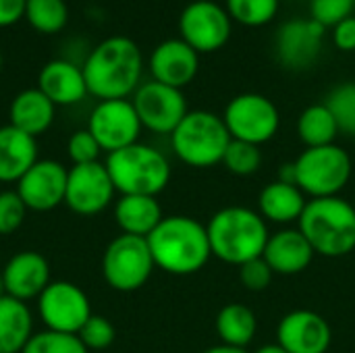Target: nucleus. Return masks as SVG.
<instances>
[{"instance_id": "1", "label": "nucleus", "mask_w": 355, "mask_h": 353, "mask_svg": "<svg viewBox=\"0 0 355 353\" xmlns=\"http://www.w3.org/2000/svg\"><path fill=\"white\" fill-rule=\"evenodd\" d=\"M87 92L98 100H123L135 94L144 73L139 46L127 35L102 40L83 60Z\"/></svg>"}, {"instance_id": "2", "label": "nucleus", "mask_w": 355, "mask_h": 353, "mask_svg": "<svg viewBox=\"0 0 355 353\" xmlns=\"http://www.w3.org/2000/svg\"><path fill=\"white\" fill-rule=\"evenodd\" d=\"M146 239L156 268L168 275L200 273L212 258L206 225L191 216H164Z\"/></svg>"}, {"instance_id": "3", "label": "nucleus", "mask_w": 355, "mask_h": 353, "mask_svg": "<svg viewBox=\"0 0 355 353\" xmlns=\"http://www.w3.org/2000/svg\"><path fill=\"white\" fill-rule=\"evenodd\" d=\"M210 252L214 258L241 266L264 254L268 243V225L260 212L245 206H227L206 225Z\"/></svg>"}, {"instance_id": "4", "label": "nucleus", "mask_w": 355, "mask_h": 353, "mask_svg": "<svg viewBox=\"0 0 355 353\" xmlns=\"http://www.w3.org/2000/svg\"><path fill=\"white\" fill-rule=\"evenodd\" d=\"M297 225L314 254L341 258L355 250V208L339 196L308 200Z\"/></svg>"}, {"instance_id": "5", "label": "nucleus", "mask_w": 355, "mask_h": 353, "mask_svg": "<svg viewBox=\"0 0 355 353\" xmlns=\"http://www.w3.org/2000/svg\"><path fill=\"white\" fill-rule=\"evenodd\" d=\"M106 171L114 189L121 196H158L171 181L168 158L148 146L131 144L123 150L110 152L106 158Z\"/></svg>"}, {"instance_id": "6", "label": "nucleus", "mask_w": 355, "mask_h": 353, "mask_svg": "<svg viewBox=\"0 0 355 353\" xmlns=\"http://www.w3.org/2000/svg\"><path fill=\"white\" fill-rule=\"evenodd\" d=\"M231 135L223 117L210 110H189L171 133L175 156L193 169H210L223 162Z\"/></svg>"}, {"instance_id": "7", "label": "nucleus", "mask_w": 355, "mask_h": 353, "mask_svg": "<svg viewBox=\"0 0 355 353\" xmlns=\"http://www.w3.org/2000/svg\"><path fill=\"white\" fill-rule=\"evenodd\" d=\"M295 166V185L306 193V198H335L339 196L352 179V158L337 146L306 148Z\"/></svg>"}, {"instance_id": "8", "label": "nucleus", "mask_w": 355, "mask_h": 353, "mask_svg": "<svg viewBox=\"0 0 355 353\" xmlns=\"http://www.w3.org/2000/svg\"><path fill=\"white\" fill-rule=\"evenodd\" d=\"M156 264L146 237L125 235L114 237L102 258V275L110 289L131 293L141 289L152 277Z\"/></svg>"}, {"instance_id": "9", "label": "nucleus", "mask_w": 355, "mask_h": 353, "mask_svg": "<svg viewBox=\"0 0 355 353\" xmlns=\"http://www.w3.org/2000/svg\"><path fill=\"white\" fill-rule=\"evenodd\" d=\"M223 121L231 139L248 141L254 146L270 141L281 127V114L277 104L256 92L235 96L227 104Z\"/></svg>"}, {"instance_id": "10", "label": "nucleus", "mask_w": 355, "mask_h": 353, "mask_svg": "<svg viewBox=\"0 0 355 353\" xmlns=\"http://www.w3.org/2000/svg\"><path fill=\"white\" fill-rule=\"evenodd\" d=\"M231 17L214 0H193L179 17V33L198 54L220 50L231 37Z\"/></svg>"}, {"instance_id": "11", "label": "nucleus", "mask_w": 355, "mask_h": 353, "mask_svg": "<svg viewBox=\"0 0 355 353\" xmlns=\"http://www.w3.org/2000/svg\"><path fill=\"white\" fill-rule=\"evenodd\" d=\"M37 316L48 331L77 335L92 316L89 298L71 281H52L37 298Z\"/></svg>"}, {"instance_id": "12", "label": "nucleus", "mask_w": 355, "mask_h": 353, "mask_svg": "<svg viewBox=\"0 0 355 353\" xmlns=\"http://www.w3.org/2000/svg\"><path fill=\"white\" fill-rule=\"evenodd\" d=\"M131 102L141 121V127L160 135H171L189 112L181 89L158 83L154 79L141 83L135 89Z\"/></svg>"}, {"instance_id": "13", "label": "nucleus", "mask_w": 355, "mask_h": 353, "mask_svg": "<svg viewBox=\"0 0 355 353\" xmlns=\"http://www.w3.org/2000/svg\"><path fill=\"white\" fill-rule=\"evenodd\" d=\"M141 121L129 98L100 100L87 121V131L96 137L104 152H116L131 144H137L141 133Z\"/></svg>"}, {"instance_id": "14", "label": "nucleus", "mask_w": 355, "mask_h": 353, "mask_svg": "<svg viewBox=\"0 0 355 353\" xmlns=\"http://www.w3.org/2000/svg\"><path fill=\"white\" fill-rule=\"evenodd\" d=\"M114 185L104 162L73 164L67 175L64 204L81 216L104 212L114 200Z\"/></svg>"}, {"instance_id": "15", "label": "nucleus", "mask_w": 355, "mask_h": 353, "mask_svg": "<svg viewBox=\"0 0 355 353\" xmlns=\"http://www.w3.org/2000/svg\"><path fill=\"white\" fill-rule=\"evenodd\" d=\"M324 31L327 29L314 19L285 21L275 37L277 60L289 71L310 69L322 52Z\"/></svg>"}, {"instance_id": "16", "label": "nucleus", "mask_w": 355, "mask_h": 353, "mask_svg": "<svg viewBox=\"0 0 355 353\" xmlns=\"http://www.w3.org/2000/svg\"><path fill=\"white\" fill-rule=\"evenodd\" d=\"M69 169L58 160H37L19 181L15 191L33 212L54 210L64 202Z\"/></svg>"}, {"instance_id": "17", "label": "nucleus", "mask_w": 355, "mask_h": 353, "mask_svg": "<svg viewBox=\"0 0 355 353\" xmlns=\"http://www.w3.org/2000/svg\"><path fill=\"white\" fill-rule=\"evenodd\" d=\"M333 331L318 312L293 310L277 327V343L289 353H327Z\"/></svg>"}, {"instance_id": "18", "label": "nucleus", "mask_w": 355, "mask_h": 353, "mask_svg": "<svg viewBox=\"0 0 355 353\" xmlns=\"http://www.w3.org/2000/svg\"><path fill=\"white\" fill-rule=\"evenodd\" d=\"M148 67L154 81L181 89L196 79L200 69V54L181 37H171L152 50Z\"/></svg>"}, {"instance_id": "19", "label": "nucleus", "mask_w": 355, "mask_h": 353, "mask_svg": "<svg viewBox=\"0 0 355 353\" xmlns=\"http://www.w3.org/2000/svg\"><path fill=\"white\" fill-rule=\"evenodd\" d=\"M2 279L6 295L19 302H31L42 295V291L52 283L50 264L40 252H19L2 268Z\"/></svg>"}, {"instance_id": "20", "label": "nucleus", "mask_w": 355, "mask_h": 353, "mask_svg": "<svg viewBox=\"0 0 355 353\" xmlns=\"http://www.w3.org/2000/svg\"><path fill=\"white\" fill-rule=\"evenodd\" d=\"M37 89L54 106H73L89 94L83 69L62 58H54L42 67L37 75Z\"/></svg>"}, {"instance_id": "21", "label": "nucleus", "mask_w": 355, "mask_h": 353, "mask_svg": "<svg viewBox=\"0 0 355 353\" xmlns=\"http://www.w3.org/2000/svg\"><path fill=\"white\" fill-rule=\"evenodd\" d=\"M314 256L310 241L300 229H283L270 235L262 254L275 275H300L312 264Z\"/></svg>"}, {"instance_id": "22", "label": "nucleus", "mask_w": 355, "mask_h": 353, "mask_svg": "<svg viewBox=\"0 0 355 353\" xmlns=\"http://www.w3.org/2000/svg\"><path fill=\"white\" fill-rule=\"evenodd\" d=\"M37 160L35 137L12 125L0 127V183H17Z\"/></svg>"}, {"instance_id": "23", "label": "nucleus", "mask_w": 355, "mask_h": 353, "mask_svg": "<svg viewBox=\"0 0 355 353\" xmlns=\"http://www.w3.org/2000/svg\"><path fill=\"white\" fill-rule=\"evenodd\" d=\"M56 106L37 89L29 87L19 92L8 106V125L17 127L19 131L37 137L44 131H48L54 123Z\"/></svg>"}, {"instance_id": "24", "label": "nucleus", "mask_w": 355, "mask_h": 353, "mask_svg": "<svg viewBox=\"0 0 355 353\" xmlns=\"http://www.w3.org/2000/svg\"><path fill=\"white\" fill-rule=\"evenodd\" d=\"M308 204L306 193L291 183L272 181L258 196V212L266 223L289 225L297 223Z\"/></svg>"}, {"instance_id": "25", "label": "nucleus", "mask_w": 355, "mask_h": 353, "mask_svg": "<svg viewBox=\"0 0 355 353\" xmlns=\"http://www.w3.org/2000/svg\"><path fill=\"white\" fill-rule=\"evenodd\" d=\"M164 218L154 196H121L114 204V221L125 235L148 237Z\"/></svg>"}, {"instance_id": "26", "label": "nucleus", "mask_w": 355, "mask_h": 353, "mask_svg": "<svg viewBox=\"0 0 355 353\" xmlns=\"http://www.w3.org/2000/svg\"><path fill=\"white\" fill-rule=\"evenodd\" d=\"M33 337V316L25 302L0 298V353H23Z\"/></svg>"}, {"instance_id": "27", "label": "nucleus", "mask_w": 355, "mask_h": 353, "mask_svg": "<svg viewBox=\"0 0 355 353\" xmlns=\"http://www.w3.org/2000/svg\"><path fill=\"white\" fill-rule=\"evenodd\" d=\"M214 325L220 343L233 347H248L258 331V318L254 310L243 304H227L220 308Z\"/></svg>"}, {"instance_id": "28", "label": "nucleus", "mask_w": 355, "mask_h": 353, "mask_svg": "<svg viewBox=\"0 0 355 353\" xmlns=\"http://www.w3.org/2000/svg\"><path fill=\"white\" fill-rule=\"evenodd\" d=\"M297 135L306 148H322L335 144L339 127L324 102L308 106L297 119Z\"/></svg>"}, {"instance_id": "29", "label": "nucleus", "mask_w": 355, "mask_h": 353, "mask_svg": "<svg viewBox=\"0 0 355 353\" xmlns=\"http://www.w3.org/2000/svg\"><path fill=\"white\" fill-rule=\"evenodd\" d=\"M23 17L35 31L52 35L67 25L69 6L64 0H27Z\"/></svg>"}, {"instance_id": "30", "label": "nucleus", "mask_w": 355, "mask_h": 353, "mask_svg": "<svg viewBox=\"0 0 355 353\" xmlns=\"http://www.w3.org/2000/svg\"><path fill=\"white\" fill-rule=\"evenodd\" d=\"M327 108L337 121L339 133L355 137V81H345L335 85L327 100Z\"/></svg>"}, {"instance_id": "31", "label": "nucleus", "mask_w": 355, "mask_h": 353, "mask_svg": "<svg viewBox=\"0 0 355 353\" xmlns=\"http://www.w3.org/2000/svg\"><path fill=\"white\" fill-rule=\"evenodd\" d=\"M229 17L243 27H262L279 12V0H227Z\"/></svg>"}, {"instance_id": "32", "label": "nucleus", "mask_w": 355, "mask_h": 353, "mask_svg": "<svg viewBox=\"0 0 355 353\" xmlns=\"http://www.w3.org/2000/svg\"><path fill=\"white\" fill-rule=\"evenodd\" d=\"M225 169L231 175L237 177H250L254 173L260 171L262 166V152L260 146L248 144V141H239V139H231L225 158H223Z\"/></svg>"}, {"instance_id": "33", "label": "nucleus", "mask_w": 355, "mask_h": 353, "mask_svg": "<svg viewBox=\"0 0 355 353\" xmlns=\"http://www.w3.org/2000/svg\"><path fill=\"white\" fill-rule=\"evenodd\" d=\"M23 353H89L77 335L56 333V331H42L33 333Z\"/></svg>"}, {"instance_id": "34", "label": "nucleus", "mask_w": 355, "mask_h": 353, "mask_svg": "<svg viewBox=\"0 0 355 353\" xmlns=\"http://www.w3.org/2000/svg\"><path fill=\"white\" fill-rule=\"evenodd\" d=\"M77 337L87 347V352H102V350H108L114 343L116 331H114V325L108 318H104L100 314H92L89 320L77 333Z\"/></svg>"}, {"instance_id": "35", "label": "nucleus", "mask_w": 355, "mask_h": 353, "mask_svg": "<svg viewBox=\"0 0 355 353\" xmlns=\"http://www.w3.org/2000/svg\"><path fill=\"white\" fill-rule=\"evenodd\" d=\"M354 10L355 0H310V19L320 23L324 29L345 21L354 15Z\"/></svg>"}, {"instance_id": "36", "label": "nucleus", "mask_w": 355, "mask_h": 353, "mask_svg": "<svg viewBox=\"0 0 355 353\" xmlns=\"http://www.w3.org/2000/svg\"><path fill=\"white\" fill-rule=\"evenodd\" d=\"M27 212V206L15 189L0 191V235H12L19 231Z\"/></svg>"}, {"instance_id": "37", "label": "nucleus", "mask_w": 355, "mask_h": 353, "mask_svg": "<svg viewBox=\"0 0 355 353\" xmlns=\"http://www.w3.org/2000/svg\"><path fill=\"white\" fill-rule=\"evenodd\" d=\"M67 152H69V158L73 164H92V162H98L100 160V152L102 148L98 146L96 137L85 129H79L75 131L69 141H67Z\"/></svg>"}, {"instance_id": "38", "label": "nucleus", "mask_w": 355, "mask_h": 353, "mask_svg": "<svg viewBox=\"0 0 355 353\" xmlns=\"http://www.w3.org/2000/svg\"><path fill=\"white\" fill-rule=\"evenodd\" d=\"M237 268H239V281L243 283V287L248 291H264L275 277L272 268L268 266V262L262 256L254 258Z\"/></svg>"}, {"instance_id": "39", "label": "nucleus", "mask_w": 355, "mask_h": 353, "mask_svg": "<svg viewBox=\"0 0 355 353\" xmlns=\"http://www.w3.org/2000/svg\"><path fill=\"white\" fill-rule=\"evenodd\" d=\"M333 44L343 52L355 50V15L333 27Z\"/></svg>"}, {"instance_id": "40", "label": "nucleus", "mask_w": 355, "mask_h": 353, "mask_svg": "<svg viewBox=\"0 0 355 353\" xmlns=\"http://www.w3.org/2000/svg\"><path fill=\"white\" fill-rule=\"evenodd\" d=\"M27 0H0V27L17 23L25 15Z\"/></svg>"}, {"instance_id": "41", "label": "nucleus", "mask_w": 355, "mask_h": 353, "mask_svg": "<svg viewBox=\"0 0 355 353\" xmlns=\"http://www.w3.org/2000/svg\"><path fill=\"white\" fill-rule=\"evenodd\" d=\"M202 353H250L245 347H233V345H225V343H220V345H214V347H208L206 352Z\"/></svg>"}, {"instance_id": "42", "label": "nucleus", "mask_w": 355, "mask_h": 353, "mask_svg": "<svg viewBox=\"0 0 355 353\" xmlns=\"http://www.w3.org/2000/svg\"><path fill=\"white\" fill-rule=\"evenodd\" d=\"M256 353H289V352H285L279 343H270V345H262V347H260Z\"/></svg>"}, {"instance_id": "43", "label": "nucleus", "mask_w": 355, "mask_h": 353, "mask_svg": "<svg viewBox=\"0 0 355 353\" xmlns=\"http://www.w3.org/2000/svg\"><path fill=\"white\" fill-rule=\"evenodd\" d=\"M6 295V287H4V279H2V270H0V298Z\"/></svg>"}, {"instance_id": "44", "label": "nucleus", "mask_w": 355, "mask_h": 353, "mask_svg": "<svg viewBox=\"0 0 355 353\" xmlns=\"http://www.w3.org/2000/svg\"><path fill=\"white\" fill-rule=\"evenodd\" d=\"M0 71H2V52H0Z\"/></svg>"}]
</instances>
